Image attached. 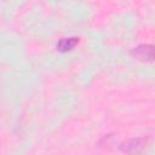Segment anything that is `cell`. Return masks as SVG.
<instances>
[{"mask_svg":"<svg viewBox=\"0 0 155 155\" xmlns=\"http://www.w3.org/2000/svg\"><path fill=\"white\" fill-rule=\"evenodd\" d=\"M151 143V137L145 136V137H138V138H131L126 142H122L119 147V149L125 153V154H130V155H134V154H140L144 150H147L149 148Z\"/></svg>","mask_w":155,"mask_h":155,"instance_id":"6da1fadb","label":"cell"},{"mask_svg":"<svg viewBox=\"0 0 155 155\" xmlns=\"http://www.w3.org/2000/svg\"><path fill=\"white\" fill-rule=\"evenodd\" d=\"M132 56L142 62H154L155 61V46L150 44H140L131 51Z\"/></svg>","mask_w":155,"mask_h":155,"instance_id":"7a4b0ae2","label":"cell"},{"mask_svg":"<svg viewBox=\"0 0 155 155\" xmlns=\"http://www.w3.org/2000/svg\"><path fill=\"white\" fill-rule=\"evenodd\" d=\"M80 42V39L78 36H65V38H61L57 44H56V48L57 51L65 53L69 52L71 50H74Z\"/></svg>","mask_w":155,"mask_h":155,"instance_id":"3957f363","label":"cell"}]
</instances>
